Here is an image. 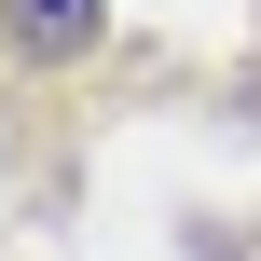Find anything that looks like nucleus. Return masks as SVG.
Wrapping results in <instances>:
<instances>
[{"mask_svg": "<svg viewBox=\"0 0 261 261\" xmlns=\"http://www.w3.org/2000/svg\"><path fill=\"white\" fill-rule=\"evenodd\" d=\"M14 41L69 55V41H96V0H14Z\"/></svg>", "mask_w": 261, "mask_h": 261, "instance_id": "f257e3e1", "label": "nucleus"}]
</instances>
